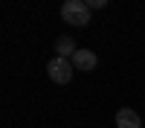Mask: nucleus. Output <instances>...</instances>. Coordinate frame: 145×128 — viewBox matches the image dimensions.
Listing matches in <instances>:
<instances>
[{
    "label": "nucleus",
    "instance_id": "nucleus-1",
    "mask_svg": "<svg viewBox=\"0 0 145 128\" xmlns=\"http://www.w3.org/2000/svg\"><path fill=\"white\" fill-rule=\"evenodd\" d=\"M61 18L70 26H87L90 18H93V9L84 3V0H67L61 6Z\"/></svg>",
    "mask_w": 145,
    "mask_h": 128
},
{
    "label": "nucleus",
    "instance_id": "nucleus-3",
    "mask_svg": "<svg viewBox=\"0 0 145 128\" xmlns=\"http://www.w3.org/2000/svg\"><path fill=\"white\" fill-rule=\"evenodd\" d=\"M72 61V67H78V70H96V64H99V58H96V53H90V50H76V55L70 58Z\"/></svg>",
    "mask_w": 145,
    "mask_h": 128
},
{
    "label": "nucleus",
    "instance_id": "nucleus-4",
    "mask_svg": "<svg viewBox=\"0 0 145 128\" xmlns=\"http://www.w3.org/2000/svg\"><path fill=\"white\" fill-rule=\"evenodd\" d=\"M142 122H139V114L134 111V108H122L116 114V128H139Z\"/></svg>",
    "mask_w": 145,
    "mask_h": 128
},
{
    "label": "nucleus",
    "instance_id": "nucleus-6",
    "mask_svg": "<svg viewBox=\"0 0 145 128\" xmlns=\"http://www.w3.org/2000/svg\"><path fill=\"white\" fill-rule=\"evenodd\" d=\"M84 3H87L90 9H105L107 3H110V0H84Z\"/></svg>",
    "mask_w": 145,
    "mask_h": 128
},
{
    "label": "nucleus",
    "instance_id": "nucleus-5",
    "mask_svg": "<svg viewBox=\"0 0 145 128\" xmlns=\"http://www.w3.org/2000/svg\"><path fill=\"white\" fill-rule=\"evenodd\" d=\"M55 53L64 55V58H72V55H76V41H72L70 35H61V38L55 41Z\"/></svg>",
    "mask_w": 145,
    "mask_h": 128
},
{
    "label": "nucleus",
    "instance_id": "nucleus-2",
    "mask_svg": "<svg viewBox=\"0 0 145 128\" xmlns=\"http://www.w3.org/2000/svg\"><path fill=\"white\" fill-rule=\"evenodd\" d=\"M72 61L70 58H64V55H55L50 64H46V73H50V79L55 81V85H70L72 81Z\"/></svg>",
    "mask_w": 145,
    "mask_h": 128
}]
</instances>
